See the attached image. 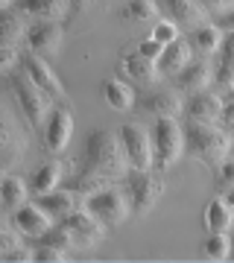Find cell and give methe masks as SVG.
I'll list each match as a JSON object with an SVG mask.
<instances>
[{
    "instance_id": "1",
    "label": "cell",
    "mask_w": 234,
    "mask_h": 263,
    "mask_svg": "<svg viewBox=\"0 0 234 263\" xmlns=\"http://www.w3.org/2000/svg\"><path fill=\"white\" fill-rule=\"evenodd\" d=\"M85 164H88V170H97L109 179H123L132 167L126 158V149H123L120 132H91L85 141Z\"/></svg>"
},
{
    "instance_id": "2",
    "label": "cell",
    "mask_w": 234,
    "mask_h": 263,
    "mask_svg": "<svg viewBox=\"0 0 234 263\" xmlns=\"http://www.w3.org/2000/svg\"><path fill=\"white\" fill-rule=\"evenodd\" d=\"M185 146L190 155H196L205 164H223L231 155V141L223 129H217L214 123H199L187 120L185 126Z\"/></svg>"
},
{
    "instance_id": "3",
    "label": "cell",
    "mask_w": 234,
    "mask_h": 263,
    "mask_svg": "<svg viewBox=\"0 0 234 263\" xmlns=\"http://www.w3.org/2000/svg\"><path fill=\"white\" fill-rule=\"evenodd\" d=\"M12 91H15V100H18L24 117L29 120V126L41 129L44 126V117H50V111H53L50 108V100L53 97L47 94L44 88H38L27 70H21V73L12 76Z\"/></svg>"
},
{
    "instance_id": "4",
    "label": "cell",
    "mask_w": 234,
    "mask_h": 263,
    "mask_svg": "<svg viewBox=\"0 0 234 263\" xmlns=\"http://www.w3.org/2000/svg\"><path fill=\"white\" fill-rule=\"evenodd\" d=\"M152 152L155 167H173L185 152V129L173 117H158L152 126Z\"/></svg>"
},
{
    "instance_id": "5",
    "label": "cell",
    "mask_w": 234,
    "mask_h": 263,
    "mask_svg": "<svg viewBox=\"0 0 234 263\" xmlns=\"http://www.w3.org/2000/svg\"><path fill=\"white\" fill-rule=\"evenodd\" d=\"M123 149L129 158L132 173H143L155 164V152H152V132H147L140 123H126L120 129Z\"/></svg>"
},
{
    "instance_id": "6",
    "label": "cell",
    "mask_w": 234,
    "mask_h": 263,
    "mask_svg": "<svg viewBox=\"0 0 234 263\" xmlns=\"http://www.w3.org/2000/svg\"><path fill=\"white\" fill-rule=\"evenodd\" d=\"M88 211H91L103 226H120L123 219L129 216L132 211V202H129V193L126 190H103V193H97V196H88Z\"/></svg>"
},
{
    "instance_id": "7",
    "label": "cell",
    "mask_w": 234,
    "mask_h": 263,
    "mask_svg": "<svg viewBox=\"0 0 234 263\" xmlns=\"http://www.w3.org/2000/svg\"><path fill=\"white\" fill-rule=\"evenodd\" d=\"M126 193H129L132 211H135V214H147V211L161 199V193H164V181H161L158 176H152L150 170H143V173H135L129 179Z\"/></svg>"
},
{
    "instance_id": "8",
    "label": "cell",
    "mask_w": 234,
    "mask_h": 263,
    "mask_svg": "<svg viewBox=\"0 0 234 263\" xmlns=\"http://www.w3.org/2000/svg\"><path fill=\"white\" fill-rule=\"evenodd\" d=\"M62 228H67V234L74 237L76 246H91V243H100L105 237V226L97 219V216L85 208V211H74L62 219Z\"/></svg>"
},
{
    "instance_id": "9",
    "label": "cell",
    "mask_w": 234,
    "mask_h": 263,
    "mask_svg": "<svg viewBox=\"0 0 234 263\" xmlns=\"http://www.w3.org/2000/svg\"><path fill=\"white\" fill-rule=\"evenodd\" d=\"M21 65H24V70L32 76V82H35L38 88H44L47 94L53 97V100H62V97H65V88H62L59 76L53 73V67L47 65L44 56H38V53L27 50V53L21 56Z\"/></svg>"
},
{
    "instance_id": "10",
    "label": "cell",
    "mask_w": 234,
    "mask_h": 263,
    "mask_svg": "<svg viewBox=\"0 0 234 263\" xmlns=\"http://www.w3.org/2000/svg\"><path fill=\"white\" fill-rule=\"evenodd\" d=\"M74 135V114L67 111L65 105H59L50 111L47 117V126H44V146L47 152H62Z\"/></svg>"
},
{
    "instance_id": "11",
    "label": "cell",
    "mask_w": 234,
    "mask_h": 263,
    "mask_svg": "<svg viewBox=\"0 0 234 263\" xmlns=\"http://www.w3.org/2000/svg\"><path fill=\"white\" fill-rule=\"evenodd\" d=\"M158 9L173 24H185L190 29L205 27V21H208V9L199 6L196 0H158Z\"/></svg>"
},
{
    "instance_id": "12",
    "label": "cell",
    "mask_w": 234,
    "mask_h": 263,
    "mask_svg": "<svg viewBox=\"0 0 234 263\" xmlns=\"http://www.w3.org/2000/svg\"><path fill=\"white\" fill-rule=\"evenodd\" d=\"M62 44V24L59 21H38L27 32V47L38 56H53Z\"/></svg>"
},
{
    "instance_id": "13",
    "label": "cell",
    "mask_w": 234,
    "mask_h": 263,
    "mask_svg": "<svg viewBox=\"0 0 234 263\" xmlns=\"http://www.w3.org/2000/svg\"><path fill=\"white\" fill-rule=\"evenodd\" d=\"M24 149H27V138L18 132L12 114L3 111V126H0V155H3V167L9 170L24 155Z\"/></svg>"
},
{
    "instance_id": "14",
    "label": "cell",
    "mask_w": 234,
    "mask_h": 263,
    "mask_svg": "<svg viewBox=\"0 0 234 263\" xmlns=\"http://www.w3.org/2000/svg\"><path fill=\"white\" fill-rule=\"evenodd\" d=\"M50 219L53 216L38 205H21L18 211H12V222L18 226V231L24 237H41L50 228Z\"/></svg>"
},
{
    "instance_id": "15",
    "label": "cell",
    "mask_w": 234,
    "mask_h": 263,
    "mask_svg": "<svg viewBox=\"0 0 234 263\" xmlns=\"http://www.w3.org/2000/svg\"><path fill=\"white\" fill-rule=\"evenodd\" d=\"M202 222H205L208 234H228L234 226V211L225 205V199H211L202 211Z\"/></svg>"
},
{
    "instance_id": "16",
    "label": "cell",
    "mask_w": 234,
    "mask_h": 263,
    "mask_svg": "<svg viewBox=\"0 0 234 263\" xmlns=\"http://www.w3.org/2000/svg\"><path fill=\"white\" fill-rule=\"evenodd\" d=\"M208 82H211V67H208L205 62H190L185 70L176 73V88L178 91H187V94L205 91Z\"/></svg>"
},
{
    "instance_id": "17",
    "label": "cell",
    "mask_w": 234,
    "mask_h": 263,
    "mask_svg": "<svg viewBox=\"0 0 234 263\" xmlns=\"http://www.w3.org/2000/svg\"><path fill=\"white\" fill-rule=\"evenodd\" d=\"M223 100L217 94H205V91H199L190 103H187V114H190V120H199V123H214L220 120V114H223Z\"/></svg>"
},
{
    "instance_id": "18",
    "label": "cell",
    "mask_w": 234,
    "mask_h": 263,
    "mask_svg": "<svg viewBox=\"0 0 234 263\" xmlns=\"http://www.w3.org/2000/svg\"><path fill=\"white\" fill-rule=\"evenodd\" d=\"M76 193L74 190H50L44 196H35V205L44 208L50 216H56V219H65L67 214H74L76 211Z\"/></svg>"
},
{
    "instance_id": "19",
    "label": "cell",
    "mask_w": 234,
    "mask_h": 263,
    "mask_svg": "<svg viewBox=\"0 0 234 263\" xmlns=\"http://www.w3.org/2000/svg\"><path fill=\"white\" fill-rule=\"evenodd\" d=\"M123 70H126L135 82H155V79H158V62L147 59L140 50L123 56Z\"/></svg>"
},
{
    "instance_id": "20",
    "label": "cell",
    "mask_w": 234,
    "mask_h": 263,
    "mask_svg": "<svg viewBox=\"0 0 234 263\" xmlns=\"http://www.w3.org/2000/svg\"><path fill=\"white\" fill-rule=\"evenodd\" d=\"M112 181L114 179L97 173V170H85V173H79V176H74V179L67 181V187L74 190V193H79V196H97V193L112 187Z\"/></svg>"
},
{
    "instance_id": "21",
    "label": "cell",
    "mask_w": 234,
    "mask_h": 263,
    "mask_svg": "<svg viewBox=\"0 0 234 263\" xmlns=\"http://www.w3.org/2000/svg\"><path fill=\"white\" fill-rule=\"evenodd\" d=\"M100 91H103V100L112 105L114 111H129L132 103H135V91L123 79H117V76L114 79H105Z\"/></svg>"
},
{
    "instance_id": "22",
    "label": "cell",
    "mask_w": 234,
    "mask_h": 263,
    "mask_svg": "<svg viewBox=\"0 0 234 263\" xmlns=\"http://www.w3.org/2000/svg\"><path fill=\"white\" fill-rule=\"evenodd\" d=\"M190 47L193 44H187V41H173V44H167L164 47V56L158 59V70H164V73H178V70H185L187 65H190Z\"/></svg>"
},
{
    "instance_id": "23",
    "label": "cell",
    "mask_w": 234,
    "mask_h": 263,
    "mask_svg": "<svg viewBox=\"0 0 234 263\" xmlns=\"http://www.w3.org/2000/svg\"><path fill=\"white\" fill-rule=\"evenodd\" d=\"M143 108L155 117H176L182 111V100L173 91H152L143 97Z\"/></svg>"
},
{
    "instance_id": "24",
    "label": "cell",
    "mask_w": 234,
    "mask_h": 263,
    "mask_svg": "<svg viewBox=\"0 0 234 263\" xmlns=\"http://www.w3.org/2000/svg\"><path fill=\"white\" fill-rule=\"evenodd\" d=\"M59 179H62V164H59V161H47V164H41V167L32 173L29 190H32L35 196H44V193L59 187Z\"/></svg>"
},
{
    "instance_id": "25",
    "label": "cell",
    "mask_w": 234,
    "mask_h": 263,
    "mask_svg": "<svg viewBox=\"0 0 234 263\" xmlns=\"http://www.w3.org/2000/svg\"><path fill=\"white\" fill-rule=\"evenodd\" d=\"M21 12L41 21H59L67 12V0H21Z\"/></svg>"
},
{
    "instance_id": "26",
    "label": "cell",
    "mask_w": 234,
    "mask_h": 263,
    "mask_svg": "<svg viewBox=\"0 0 234 263\" xmlns=\"http://www.w3.org/2000/svg\"><path fill=\"white\" fill-rule=\"evenodd\" d=\"M0 193H3V208H6V211H18L21 205H27V184H24V179L12 176V173L3 176Z\"/></svg>"
},
{
    "instance_id": "27",
    "label": "cell",
    "mask_w": 234,
    "mask_h": 263,
    "mask_svg": "<svg viewBox=\"0 0 234 263\" xmlns=\"http://www.w3.org/2000/svg\"><path fill=\"white\" fill-rule=\"evenodd\" d=\"M24 15V12H21ZM18 12L6 9L3 15H0V44L3 47H15L18 44V38L24 35V21H21Z\"/></svg>"
},
{
    "instance_id": "28",
    "label": "cell",
    "mask_w": 234,
    "mask_h": 263,
    "mask_svg": "<svg viewBox=\"0 0 234 263\" xmlns=\"http://www.w3.org/2000/svg\"><path fill=\"white\" fill-rule=\"evenodd\" d=\"M199 53H220V44H223V29L217 24H205V27L193 29V41H190Z\"/></svg>"
},
{
    "instance_id": "29",
    "label": "cell",
    "mask_w": 234,
    "mask_h": 263,
    "mask_svg": "<svg viewBox=\"0 0 234 263\" xmlns=\"http://www.w3.org/2000/svg\"><path fill=\"white\" fill-rule=\"evenodd\" d=\"M228 252H231V237L225 234H208V240L202 243V254L211 260H228Z\"/></svg>"
},
{
    "instance_id": "30",
    "label": "cell",
    "mask_w": 234,
    "mask_h": 263,
    "mask_svg": "<svg viewBox=\"0 0 234 263\" xmlns=\"http://www.w3.org/2000/svg\"><path fill=\"white\" fill-rule=\"evenodd\" d=\"M155 15H158L155 0H129V6H126V18L129 21H150Z\"/></svg>"
},
{
    "instance_id": "31",
    "label": "cell",
    "mask_w": 234,
    "mask_h": 263,
    "mask_svg": "<svg viewBox=\"0 0 234 263\" xmlns=\"http://www.w3.org/2000/svg\"><path fill=\"white\" fill-rule=\"evenodd\" d=\"M150 38H155V41H161V44L167 47V44L178 41V27L173 24V21H158V24L152 27V35Z\"/></svg>"
},
{
    "instance_id": "32",
    "label": "cell",
    "mask_w": 234,
    "mask_h": 263,
    "mask_svg": "<svg viewBox=\"0 0 234 263\" xmlns=\"http://www.w3.org/2000/svg\"><path fill=\"white\" fill-rule=\"evenodd\" d=\"M21 231H18V226L15 222H6V226L0 228V254H6V252H12V249H18V246H24V240H21Z\"/></svg>"
},
{
    "instance_id": "33",
    "label": "cell",
    "mask_w": 234,
    "mask_h": 263,
    "mask_svg": "<svg viewBox=\"0 0 234 263\" xmlns=\"http://www.w3.org/2000/svg\"><path fill=\"white\" fill-rule=\"evenodd\" d=\"M214 79L220 88H234V59H220V65L214 67Z\"/></svg>"
},
{
    "instance_id": "34",
    "label": "cell",
    "mask_w": 234,
    "mask_h": 263,
    "mask_svg": "<svg viewBox=\"0 0 234 263\" xmlns=\"http://www.w3.org/2000/svg\"><path fill=\"white\" fill-rule=\"evenodd\" d=\"M32 252H35V260L38 263H62V260H67V257H65L67 252L53 249V246H35Z\"/></svg>"
},
{
    "instance_id": "35",
    "label": "cell",
    "mask_w": 234,
    "mask_h": 263,
    "mask_svg": "<svg viewBox=\"0 0 234 263\" xmlns=\"http://www.w3.org/2000/svg\"><path fill=\"white\" fill-rule=\"evenodd\" d=\"M138 50L143 53L147 59H152V62H158L161 56H164V44L161 41H155V38H147V41H140Z\"/></svg>"
},
{
    "instance_id": "36",
    "label": "cell",
    "mask_w": 234,
    "mask_h": 263,
    "mask_svg": "<svg viewBox=\"0 0 234 263\" xmlns=\"http://www.w3.org/2000/svg\"><path fill=\"white\" fill-rule=\"evenodd\" d=\"M15 62H18V50L15 47H0V70H3V73H12Z\"/></svg>"
},
{
    "instance_id": "37",
    "label": "cell",
    "mask_w": 234,
    "mask_h": 263,
    "mask_svg": "<svg viewBox=\"0 0 234 263\" xmlns=\"http://www.w3.org/2000/svg\"><path fill=\"white\" fill-rule=\"evenodd\" d=\"M220 184L223 187H234V155L220 164Z\"/></svg>"
},
{
    "instance_id": "38",
    "label": "cell",
    "mask_w": 234,
    "mask_h": 263,
    "mask_svg": "<svg viewBox=\"0 0 234 263\" xmlns=\"http://www.w3.org/2000/svg\"><path fill=\"white\" fill-rule=\"evenodd\" d=\"M3 260L6 263H18V260H35V252H29V249H24V246H18V249H12V252L3 254Z\"/></svg>"
},
{
    "instance_id": "39",
    "label": "cell",
    "mask_w": 234,
    "mask_h": 263,
    "mask_svg": "<svg viewBox=\"0 0 234 263\" xmlns=\"http://www.w3.org/2000/svg\"><path fill=\"white\" fill-rule=\"evenodd\" d=\"M220 123H223L228 132H234V97L223 105V114H220Z\"/></svg>"
},
{
    "instance_id": "40",
    "label": "cell",
    "mask_w": 234,
    "mask_h": 263,
    "mask_svg": "<svg viewBox=\"0 0 234 263\" xmlns=\"http://www.w3.org/2000/svg\"><path fill=\"white\" fill-rule=\"evenodd\" d=\"M220 59H234V32H223V44H220Z\"/></svg>"
},
{
    "instance_id": "41",
    "label": "cell",
    "mask_w": 234,
    "mask_h": 263,
    "mask_svg": "<svg viewBox=\"0 0 234 263\" xmlns=\"http://www.w3.org/2000/svg\"><path fill=\"white\" fill-rule=\"evenodd\" d=\"M217 27L223 29V32H234V9L231 12H223L220 21H217Z\"/></svg>"
},
{
    "instance_id": "42",
    "label": "cell",
    "mask_w": 234,
    "mask_h": 263,
    "mask_svg": "<svg viewBox=\"0 0 234 263\" xmlns=\"http://www.w3.org/2000/svg\"><path fill=\"white\" fill-rule=\"evenodd\" d=\"M199 6H205L208 12H220L225 6V0H196Z\"/></svg>"
},
{
    "instance_id": "43",
    "label": "cell",
    "mask_w": 234,
    "mask_h": 263,
    "mask_svg": "<svg viewBox=\"0 0 234 263\" xmlns=\"http://www.w3.org/2000/svg\"><path fill=\"white\" fill-rule=\"evenodd\" d=\"M225 205H228V208H231V211H234V190H228V193H225Z\"/></svg>"
},
{
    "instance_id": "44",
    "label": "cell",
    "mask_w": 234,
    "mask_h": 263,
    "mask_svg": "<svg viewBox=\"0 0 234 263\" xmlns=\"http://www.w3.org/2000/svg\"><path fill=\"white\" fill-rule=\"evenodd\" d=\"M70 3H74L76 9H85V6H88V3H91V0H70Z\"/></svg>"
},
{
    "instance_id": "45",
    "label": "cell",
    "mask_w": 234,
    "mask_h": 263,
    "mask_svg": "<svg viewBox=\"0 0 234 263\" xmlns=\"http://www.w3.org/2000/svg\"><path fill=\"white\" fill-rule=\"evenodd\" d=\"M0 6H3V9H9V6H12V0H0Z\"/></svg>"
},
{
    "instance_id": "46",
    "label": "cell",
    "mask_w": 234,
    "mask_h": 263,
    "mask_svg": "<svg viewBox=\"0 0 234 263\" xmlns=\"http://www.w3.org/2000/svg\"><path fill=\"white\" fill-rule=\"evenodd\" d=\"M228 257L234 260V237H231V252H228Z\"/></svg>"
},
{
    "instance_id": "47",
    "label": "cell",
    "mask_w": 234,
    "mask_h": 263,
    "mask_svg": "<svg viewBox=\"0 0 234 263\" xmlns=\"http://www.w3.org/2000/svg\"><path fill=\"white\" fill-rule=\"evenodd\" d=\"M231 155H234V141H231Z\"/></svg>"
},
{
    "instance_id": "48",
    "label": "cell",
    "mask_w": 234,
    "mask_h": 263,
    "mask_svg": "<svg viewBox=\"0 0 234 263\" xmlns=\"http://www.w3.org/2000/svg\"><path fill=\"white\" fill-rule=\"evenodd\" d=\"M231 97H234V88H231Z\"/></svg>"
}]
</instances>
